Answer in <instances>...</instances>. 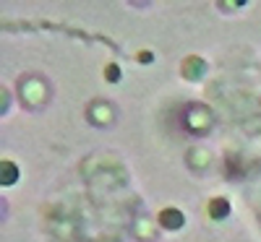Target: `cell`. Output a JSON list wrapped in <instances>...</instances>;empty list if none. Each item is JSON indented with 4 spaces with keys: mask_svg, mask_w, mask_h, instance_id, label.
I'll use <instances>...</instances> for the list:
<instances>
[{
    "mask_svg": "<svg viewBox=\"0 0 261 242\" xmlns=\"http://www.w3.org/2000/svg\"><path fill=\"white\" fill-rule=\"evenodd\" d=\"M162 222H165V224L172 222V224L178 227V224H183V216H180V214H170V211H165V214H162Z\"/></svg>",
    "mask_w": 261,
    "mask_h": 242,
    "instance_id": "6da1fadb",
    "label": "cell"
}]
</instances>
